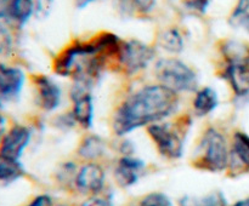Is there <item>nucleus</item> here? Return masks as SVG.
I'll return each mask as SVG.
<instances>
[{
  "mask_svg": "<svg viewBox=\"0 0 249 206\" xmlns=\"http://www.w3.org/2000/svg\"><path fill=\"white\" fill-rule=\"evenodd\" d=\"M156 57V50L148 44L136 39L123 40L116 65L128 77H134L147 69Z\"/></svg>",
  "mask_w": 249,
  "mask_h": 206,
  "instance_id": "5",
  "label": "nucleus"
},
{
  "mask_svg": "<svg viewBox=\"0 0 249 206\" xmlns=\"http://www.w3.org/2000/svg\"><path fill=\"white\" fill-rule=\"evenodd\" d=\"M180 106V95L163 85L146 84L129 94L114 109L111 127L118 138L133 131L167 120Z\"/></svg>",
  "mask_w": 249,
  "mask_h": 206,
  "instance_id": "1",
  "label": "nucleus"
},
{
  "mask_svg": "<svg viewBox=\"0 0 249 206\" xmlns=\"http://www.w3.org/2000/svg\"><path fill=\"white\" fill-rule=\"evenodd\" d=\"M178 206H229V201L224 191L215 189L202 195L181 196Z\"/></svg>",
  "mask_w": 249,
  "mask_h": 206,
  "instance_id": "18",
  "label": "nucleus"
},
{
  "mask_svg": "<svg viewBox=\"0 0 249 206\" xmlns=\"http://www.w3.org/2000/svg\"><path fill=\"white\" fill-rule=\"evenodd\" d=\"M131 206H175L172 199L163 191H150L136 199Z\"/></svg>",
  "mask_w": 249,
  "mask_h": 206,
  "instance_id": "23",
  "label": "nucleus"
},
{
  "mask_svg": "<svg viewBox=\"0 0 249 206\" xmlns=\"http://www.w3.org/2000/svg\"><path fill=\"white\" fill-rule=\"evenodd\" d=\"M155 77L158 84L175 94H191L198 90L196 70L177 57L160 58L155 64Z\"/></svg>",
  "mask_w": 249,
  "mask_h": 206,
  "instance_id": "4",
  "label": "nucleus"
},
{
  "mask_svg": "<svg viewBox=\"0 0 249 206\" xmlns=\"http://www.w3.org/2000/svg\"><path fill=\"white\" fill-rule=\"evenodd\" d=\"M219 106V95L213 87L203 86L195 92L192 99V109L195 115L199 118L211 115Z\"/></svg>",
  "mask_w": 249,
  "mask_h": 206,
  "instance_id": "16",
  "label": "nucleus"
},
{
  "mask_svg": "<svg viewBox=\"0 0 249 206\" xmlns=\"http://www.w3.org/2000/svg\"><path fill=\"white\" fill-rule=\"evenodd\" d=\"M147 172V165L135 155L119 157L114 162L113 178L117 186L122 189H128L136 186Z\"/></svg>",
  "mask_w": 249,
  "mask_h": 206,
  "instance_id": "11",
  "label": "nucleus"
},
{
  "mask_svg": "<svg viewBox=\"0 0 249 206\" xmlns=\"http://www.w3.org/2000/svg\"><path fill=\"white\" fill-rule=\"evenodd\" d=\"M9 2H10V0H0V16L6 17Z\"/></svg>",
  "mask_w": 249,
  "mask_h": 206,
  "instance_id": "32",
  "label": "nucleus"
},
{
  "mask_svg": "<svg viewBox=\"0 0 249 206\" xmlns=\"http://www.w3.org/2000/svg\"><path fill=\"white\" fill-rule=\"evenodd\" d=\"M156 2L157 0H125L124 5L126 6L128 11L146 16L152 12L156 6Z\"/></svg>",
  "mask_w": 249,
  "mask_h": 206,
  "instance_id": "25",
  "label": "nucleus"
},
{
  "mask_svg": "<svg viewBox=\"0 0 249 206\" xmlns=\"http://www.w3.org/2000/svg\"><path fill=\"white\" fill-rule=\"evenodd\" d=\"M24 82L26 74L21 68L0 62V109L19 98Z\"/></svg>",
  "mask_w": 249,
  "mask_h": 206,
  "instance_id": "10",
  "label": "nucleus"
},
{
  "mask_svg": "<svg viewBox=\"0 0 249 206\" xmlns=\"http://www.w3.org/2000/svg\"><path fill=\"white\" fill-rule=\"evenodd\" d=\"M107 174L104 165L97 161L83 162L74 179V193L84 196L99 195L106 191Z\"/></svg>",
  "mask_w": 249,
  "mask_h": 206,
  "instance_id": "6",
  "label": "nucleus"
},
{
  "mask_svg": "<svg viewBox=\"0 0 249 206\" xmlns=\"http://www.w3.org/2000/svg\"><path fill=\"white\" fill-rule=\"evenodd\" d=\"M10 22L7 17L0 16V56L7 57L12 53L15 46L14 34L10 28Z\"/></svg>",
  "mask_w": 249,
  "mask_h": 206,
  "instance_id": "22",
  "label": "nucleus"
},
{
  "mask_svg": "<svg viewBox=\"0 0 249 206\" xmlns=\"http://www.w3.org/2000/svg\"><path fill=\"white\" fill-rule=\"evenodd\" d=\"M70 97L72 101V113L75 123L84 130H90L94 126L95 104L91 95V87L82 82L73 81L70 90Z\"/></svg>",
  "mask_w": 249,
  "mask_h": 206,
  "instance_id": "8",
  "label": "nucleus"
},
{
  "mask_svg": "<svg viewBox=\"0 0 249 206\" xmlns=\"http://www.w3.org/2000/svg\"><path fill=\"white\" fill-rule=\"evenodd\" d=\"M243 27H245V28L247 29V32L249 33V16L247 17V19H246L245 23H243Z\"/></svg>",
  "mask_w": 249,
  "mask_h": 206,
  "instance_id": "35",
  "label": "nucleus"
},
{
  "mask_svg": "<svg viewBox=\"0 0 249 206\" xmlns=\"http://www.w3.org/2000/svg\"><path fill=\"white\" fill-rule=\"evenodd\" d=\"M107 155V142L99 135H87L77 148V157L80 161L100 162Z\"/></svg>",
  "mask_w": 249,
  "mask_h": 206,
  "instance_id": "15",
  "label": "nucleus"
},
{
  "mask_svg": "<svg viewBox=\"0 0 249 206\" xmlns=\"http://www.w3.org/2000/svg\"><path fill=\"white\" fill-rule=\"evenodd\" d=\"M94 53L99 52H97L96 48L91 40L73 41L72 44L66 46L55 57L53 62V73L62 78H71L72 79L79 61L84 56L94 55Z\"/></svg>",
  "mask_w": 249,
  "mask_h": 206,
  "instance_id": "7",
  "label": "nucleus"
},
{
  "mask_svg": "<svg viewBox=\"0 0 249 206\" xmlns=\"http://www.w3.org/2000/svg\"><path fill=\"white\" fill-rule=\"evenodd\" d=\"M34 91H36V104L44 111H56L62 101L61 87L53 78L45 74L32 75Z\"/></svg>",
  "mask_w": 249,
  "mask_h": 206,
  "instance_id": "13",
  "label": "nucleus"
},
{
  "mask_svg": "<svg viewBox=\"0 0 249 206\" xmlns=\"http://www.w3.org/2000/svg\"><path fill=\"white\" fill-rule=\"evenodd\" d=\"M55 206H70V205H68V204H57V205Z\"/></svg>",
  "mask_w": 249,
  "mask_h": 206,
  "instance_id": "36",
  "label": "nucleus"
},
{
  "mask_svg": "<svg viewBox=\"0 0 249 206\" xmlns=\"http://www.w3.org/2000/svg\"><path fill=\"white\" fill-rule=\"evenodd\" d=\"M249 16V0H237L229 17V23L232 27H241Z\"/></svg>",
  "mask_w": 249,
  "mask_h": 206,
  "instance_id": "24",
  "label": "nucleus"
},
{
  "mask_svg": "<svg viewBox=\"0 0 249 206\" xmlns=\"http://www.w3.org/2000/svg\"><path fill=\"white\" fill-rule=\"evenodd\" d=\"M79 164L73 160L61 162L55 172V181L61 189L66 191H74V179Z\"/></svg>",
  "mask_w": 249,
  "mask_h": 206,
  "instance_id": "21",
  "label": "nucleus"
},
{
  "mask_svg": "<svg viewBox=\"0 0 249 206\" xmlns=\"http://www.w3.org/2000/svg\"><path fill=\"white\" fill-rule=\"evenodd\" d=\"M56 126L58 128H62V130H71V128L74 127L77 125L75 123L74 118H73L72 113H66V114H61V115L56 116Z\"/></svg>",
  "mask_w": 249,
  "mask_h": 206,
  "instance_id": "29",
  "label": "nucleus"
},
{
  "mask_svg": "<svg viewBox=\"0 0 249 206\" xmlns=\"http://www.w3.org/2000/svg\"><path fill=\"white\" fill-rule=\"evenodd\" d=\"M36 0H10L6 17L11 26L22 28L34 15Z\"/></svg>",
  "mask_w": 249,
  "mask_h": 206,
  "instance_id": "17",
  "label": "nucleus"
},
{
  "mask_svg": "<svg viewBox=\"0 0 249 206\" xmlns=\"http://www.w3.org/2000/svg\"><path fill=\"white\" fill-rule=\"evenodd\" d=\"M157 45L170 55H179L185 48L184 36L177 27H169L158 34Z\"/></svg>",
  "mask_w": 249,
  "mask_h": 206,
  "instance_id": "19",
  "label": "nucleus"
},
{
  "mask_svg": "<svg viewBox=\"0 0 249 206\" xmlns=\"http://www.w3.org/2000/svg\"><path fill=\"white\" fill-rule=\"evenodd\" d=\"M191 126V121L181 119L174 121H160L147 126L148 137L155 144L158 154L163 159L177 161L185 152V133Z\"/></svg>",
  "mask_w": 249,
  "mask_h": 206,
  "instance_id": "3",
  "label": "nucleus"
},
{
  "mask_svg": "<svg viewBox=\"0 0 249 206\" xmlns=\"http://www.w3.org/2000/svg\"><path fill=\"white\" fill-rule=\"evenodd\" d=\"M7 131V119L4 114L0 111V142H1L2 137Z\"/></svg>",
  "mask_w": 249,
  "mask_h": 206,
  "instance_id": "31",
  "label": "nucleus"
},
{
  "mask_svg": "<svg viewBox=\"0 0 249 206\" xmlns=\"http://www.w3.org/2000/svg\"><path fill=\"white\" fill-rule=\"evenodd\" d=\"M117 150L121 154V157H124V155H134V153H135V145H134V143L131 141L123 137L121 138V142H119Z\"/></svg>",
  "mask_w": 249,
  "mask_h": 206,
  "instance_id": "30",
  "label": "nucleus"
},
{
  "mask_svg": "<svg viewBox=\"0 0 249 206\" xmlns=\"http://www.w3.org/2000/svg\"><path fill=\"white\" fill-rule=\"evenodd\" d=\"M55 200L53 196L48 193H41L32 198L31 200L23 206H55Z\"/></svg>",
  "mask_w": 249,
  "mask_h": 206,
  "instance_id": "28",
  "label": "nucleus"
},
{
  "mask_svg": "<svg viewBox=\"0 0 249 206\" xmlns=\"http://www.w3.org/2000/svg\"><path fill=\"white\" fill-rule=\"evenodd\" d=\"M231 206H249V196H247V198L240 199V200L233 203Z\"/></svg>",
  "mask_w": 249,
  "mask_h": 206,
  "instance_id": "33",
  "label": "nucleus"
},
{
  "mask_svg": "<svg viewBox=\"0 0 249 206\" xmlns=\"http://www.w3.org/2000/svg\"><path fill=\"white\" fill-rule=\"evenodd\" d=\"M32 130L23 124H14L7 128L0 142V155L11 160H21L32 141Z\"/></svg>",
  "mask_w": 249,
  "mask_h": 206,
  "instance_id": "12",
  "label": "nucleus"
},
{
  "mask_svg": "<svg viewBox=\"0 0 249 206\" xmlns=\"http://www.w3.org/2000/svg\"><path fill=\"white\" fill-rule=\"evenodd\" d=\"M229 176L237 177L249 174V135L243 131H236L230 143V162Z\"/></svg>",
  "mask_w": 249,
  "mask_h": 206,
  "instance_id": "14",
  "label": "nucleus"
},
{
  "mask_svg": "<svg viewBox=\"0 0 249 206\" xmlns=\"http://www.w3.org/2000/svg\"><path fill=\"white\" fill-rule=\"evenodd\" d=\"M53 0H36V10L34 15L36 18H46L53 9Z\"/></svg>",
  "mask_w": 249,
  "mask_h": 206,
  "instance_id": "27",
  "label": "nucleus"
},
{
  "mask_svg": "<svg viewBox=\"0 0 249 206\" xmlns=\"http://www.w3.org/2000/svg\"><path fill=\"white\" fill-rule=\"evenodd\" d=\"M26 176V169L21 160H11L0 155V187L14 184Z\"/></svg>",
  "mask_w": 249,
  "mask_h": 206,
  "instance_id": "20",
  "label": "nucleus"
},
{
  "mask_svg": "<svg viewBox=\"0 0 249 206\" xmlns=\"http://www.w3.org/2000/svg\"><path fill=\"white\" fill-rule=\"evenodd\" d=\"M230 162V144L220 130L209 126L202 133L192 157V166L209 174L228 171Z\"/></svg>",
  "mask_w": 249,
  "mask_h": 206,
  "instance_id": "2",
  "label": "nucleus"
},
{
  "mask_svg": "<svg viewBox=\"0 0 249 206\" xmlns=\"http://www.w3.org/2000/svg\"><path fill=\"white\" fill-rule=\"evenodd\" d=\"M94 1H97V0H77V6L79 7V9H83V7L88 6V5L91 4V2Z\"/></svg>",
  "mask_w": 249,
  "mask_h": 206,
  "instance_id": "34",
  "label": "nucleus"
},
{
  "mask_svg": "<svg viewBox=\"0 0 249 206\" xmlns=\"http://www.w3.org/2000/svg\"><path fill=\"white\" fill-rule=\"evenodd\" d=\"M78 206H116L112 194L102 193L99 195L88 196L83 203H80Z\"/></svg>",
  "mask_w": 249,
  "mask_h": 206,
  "instance_id": "26",
  "label": "nucleus"
},
{
  "mask_svg": "<svg viewBox=\"0 0 249 206\" xmlns=\"http://www.w3.org/2000/svg\"><path fill=\"white\" fill-rule=\"evenodd\" d=\"M221 79L225 80L236 97L249 95V57L223 60V67L219 73Z\"/></svg>",
  "mask_w": 249,
  "mask_h": 206,
  "instance_id": "9",
  "label": "nucleus"
}]
</instances>
